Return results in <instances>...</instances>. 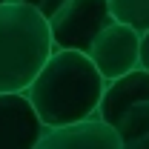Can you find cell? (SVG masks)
Listing matches in <instances>:
<instances>
[{"label": "cell", "mask_w": 149, "mask_h": 149, "mask_svg": "<svg viewBox=\"0 0 149 149\" xmlns=\"http://www.w3.org/2000/svg\"><path fill=\"white\" fill-rule=\"evenodd\" d=\"M103 83V74L95 69L86 52L52 49V55L46 57V63L37 69L23 92L32 100L43 126H63L97 115Z\"/></svg>", "instance_id": "6da1fadb"}, {"label": "cell", "mask_w": 149, "mask_h": 149, "mask_svg": "<svg viewBox=\"0 0 149 149\" xmlns=\"http://www.w3.org/2000/svg\"><path fill=\"white\" fill-rule=\"evenodd\" d=\"M46 17L20 3H0V92H23L52 55Z\"/></svg>", "instance_id": "7a4b0ae2"}, {"label": "cell", "mask_w": 149, "mask_h": 149, "mask_svg": "<svg viewBox=\"0 0 149 149\" xmlns=\"http://www.w3.org/2000/svg\"><path fill=\"white\" fill-rule=\"evenodd\" d=\"M109 0H63L49 23V35L55 49H77L86 52L92 37L109 23Z\"/></svg>", "instance_id": "3957f363"}, {"label": "cell", "mask_w": 149, "mask_h": 149, "mask_svg": "<svg viewBox=\"0 0 149 149\" xmlns=\"http://www.w3.org/2000/svg\"><path fill=\"white\" fill-rule=\"evenodd\" d=\"M138 37H141V32L120 20H109L92 37L86 55L95 63V69L103 74V80L118 77L138 66Z\"/></svg>", "instance_id": "277c9868"}, {"label": "cell", "mask_w": 149, "mask_h": 149, "mask_svg": "<svg viewBox=\"0 0 149 149\" xmlns=\"http://www.w3.org/2000/svg\"><path fill=\"white\" fill-rule=\"evenodd\" d=\"M43 129L26 92H0V149H37Z\"/></svg>", "instance_id": "5b68a950"}, {"label": "cell", "mask_w": 149, "mask_h": 149, "mask_svg": "<svg viewBox=\"0 0 149 149\" xmlns=\"http://www.w3.org/2000/svg\"><path fill=\"white\" fill-rule=\"evenodd\" d=\"M37 149H120V138L112 123L89 115L63 126H46Z\"/></svg>", "instance_id": "8992f818"}, {"label": "cell", "mask_w": 149, "mask_h": 149, "mask_svg": "<svg viewBox=\"0 0 149 149\" xmlns=\"http://www.w3.org/2000/svg\"><path fill=\"white\" fill-rule=\"evenodd\" d=\"M146 97H149V72L135 66V69L118 74V77H109L103 83V92L97 100V118H103L106 123L115 126L132 103L146 100Z\"/></svg>", "instance_id": "52a82bcc"}, {"label": "cell", "mask_w": 149, "mask_h": 149, "mask_svg": "<svg viewBox=\"0 0 149 149\" xmlns=\"http://www.w3.org/2000/svg\"><path fill=\"white\" fill-rule=\"evenodd\" d=\"M115 132L120 138V149H135L138 141L149 132V97L132 103L129 109L123 112V118L115 123Z\"/></svg>", "instance_id": "ba28073f"}, {"label": "cell", "mask_w": 149, "mask_h": 149, "mask_svg": "<svg viewBox=\"0 0 149 149\" xmlns=\"http://www.w3.org/2000/svg\"><path fill=\"white\" fill-rule=\"evenodd\" d=\"M109 12L115 20L129 23L132 29H149V0H109Z\"/></svg>", "instance_id": "9c48e42d"}, {"label": "cell", "mask_w": 149, "mask_h": 149, "mask_svg": "<svg viewBox=\"0 0 149 149\" xmlns=\"http://www.w3.org/2000/svg\"><path fill=\"white\" fill-rule=\"evenodd\" d=\"M20 3H26V6L37 9L43 17L49 20V17H52V15L57 12V9H60V3H63V0H20Z\"/></svg>", "instance_id": "30bf717a"}, {"label": "cell", "mask_w": 149, "mask_h": 149, "mask_svg": "<svg viewBox=\"0 0 149 149\" xmlns=\"http://www.w3.org/2000/svg\"><path fill=\"white\" fill-rule=\"evenodd\" d=\"M138 66L149 72V29H143L138 37Z\"/></svg>", "instance_id": "8fae6325"}, {"label": "cell", "mask_w": 149, "mask_h": 149, "mask_svg": "<svg viewBox=\"0 0 149 149\" xmlns=\"http://www.w3.org/2000/svg\"><path fill=\"white\" fill-rule=\"evenodd\" d=\"M135 149H149V132L141 138V141H138V146H135Z\"/></svg>", "instance_id": "7c38bea8"}, {"label": "cell", "mask_w": 149, "mask_h": 149, "mask_svg": "<svg viewBox=\"0 0 149 149\" xmlns=\"http://www.w3.org/2000/svg\"><path fill=\"white\" fill-rule=\"evenodd\" d=\"M0 3H6V0H0Z\"/></svg>", "instance_id": "4fadbf2b"}]
</instances>
